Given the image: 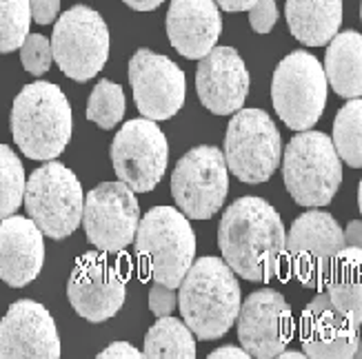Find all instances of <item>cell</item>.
<instances>
[{
  "instance_id": "obj_1",
  "label": "cell",
  "mask_w": 362,
  "mask_h": 359,
  "mask_svg": "<svg viewBox=\"0 0 362 359\" xmlns=\"http://www.w3.org/2000/svg\"><path fill=\"white\" fill-rule=\"evenodd\" d=\"M285 244V224L262 197L235 200L218 226V246L225 262L249 282H269L280 273Z\"/></svg>"
},
{
  "instance_id": "obj_2",
  "label": "cell",
  "mask_w": 362,
  "mask_h": 359,
  "mask_svg": "<svg viewBox=\"0 0 362 359\" xmlns=\"http://www.w3.org/2000/svg\"><path fill=\"white\" fill-rule=\"evenodd\" d=\"M240 304L238 279L220 257L196 260L180 282V313L198 339L223 337L238 320Z\"/></svg>"
},
{
  "instance_id": "obj_3",
  "label": "cell",
  "mask_w": 362,
  "mask_h": 359,
  "mask_svg": "<svg viewBox=\"0 0 362 359\" xmlns=\"http://www.w3.org/2000/svg\"><path fill=\"white\" fill-rule=\"evenodd\" d=\"M11 135L29 160H54L71 140V107L54 83H29L11 107Z\"/></svg>"
},
{
  "instance_id": "obj_4",
  "label": "cell",
  "mask_w": 362,
  "mask_h": 359,
  "mask_svg": "<svg viewBox=\"0 0 362 359\" xmlns=\"http://www.w3.org/2000/svg\"><path fill=\"white\" fill-rule=\"evenodd\" d=\"M136 255L153 282L178 288L196 257V233L187 215L171 207H153L138 224Z\"/></svg>"
},
{
  "instance_id": "obj_5",
  "label": "cell",
  "mask_w": 362,
  "mask_h": 359,
  "mask_svg": "<svg viewBox=\"0 0 362 359\" xmlns=\"http://www.w3.org/2000/svg\"><path fill=\"white\" fill-rule=\"evenodd\" d=\"M282 178L300 207H327L342 184V160L332 138L309 129L293 135L285 149Z\"/></svg>"
},
{
  "instance_id": "obj_6",
  "label": "cell",
  "mask_w": 362,
  "mask_h": 359,
  "mask_svg": "<svg viewBox=\"0 0 362 359\" xmlns=\"http://www.w3.org/2000/svg\"><path fill=\"white\" fill-rule=\"evenodd\" d=\"M27 215L38 224L42 236L65 240L81 226L85 195L74 171L56 160H47L25 184Z\"/></svg>"
},
{
  "instance_id": "obj_7",
  "label": "cell",
  "mask_w": 362,
  "mask_h": 359,
  "mask_svg": "<svg viewBox=\"0 0 362 359\" xmlns=\"http://www.w3.org/2000/svg\"><path fill=\"white\" fill-rule=\"evenodd\" d=\"M327 75L316 56L293 51L280 60L272 80V100L278 118L293 131L316 124L327 104Z\"/></svg>"
},
{
  "instance_id": "obj_8",
  "label": "cell",
  "mask_w": 362,
  "mask_h": 359,
  "mask_svg": "<svg viewBox=\"0 0 362 359\" xmlns=\"http://www.w3.org/2000/svg\"><path fill=\"white\" fill-rule=\"evenodd\" d=\"M282 140L262 109H238L225 135V162L245 184L267 182L280 164Z\"/></svg>"
},
{
  "instance_id": "obj_9",
  "label": "cell",
  "mask_w": 362,
  "mask_h": 359,
  "mask_svg": "<svg viewBox=\"0 0 362 359\" xmlns=\"http://www.w3.org/2000/svg\"><path fill=\"white\" fill-rule=\"evenodd\" d=\"M52 51L60 71L76 83H87L98 75L109 58V29L98 11L76 5L60 16Z\"/></svg>"
},
{
  "instance_id": "obj_10",
  "label": "cell",
  "mask_w": 362,
  "mask_h": 359,
  "mask_svg": "<svg viewBox=\"0 0 362 359\" xmlns=\"http://www.w3.org/2000/svg\"><path fill=\"white\" fill-rule=\"evenodd\" d=\"M229 169L218 147L200 145L187 151L171 176V195L192 220H209L225 205Z\"/></svg>"
},
{
  "instance_id": "obj_11",
  "label": "cell",
  "mask_w": 362,
  "mask_h": 359,
  "mask_svg": "<svg viewBox=\"0 0 362 359\" xmlns=\"http://www.w3.org/2000/svg\"><path fill=\"white\" fill-rule=\"evenodd\" d=\"M347 246L334 215L311 209L296 217L285 244L289 273L307 288L322 291L334 257Z\"/></svg>"
},
{
  "instance_id": "obj_12",
  "label": "cell",
  "mask_w": 362,
  "mask_h": 359,
  "mask_svg": "<svg viewBox=\"0 0 362 359\" xmlns=\"http://www.w3.org/2000/svg\"><path fill=\"white\" fill-rule=\"evenodd\" d=\"M109 153L118 180L136 193H147L165 176L169 145L156 120L136 118L122 124Z\"/></svg>"
},
{
  "instance_id": "obj_13",
  "label": "cell",
  "mask_w": 362,
  "mask_h": 359,
  "mask_svg": "<svg viewBox=\"0 0 362 359\" xmlns=\"http://www.w3.org/2000/svg\"><path fill=\"white\" fill-rule=\"evenodd\" d=\"M127 277L105 251H89L78 257L67 282V298L74 310L87 322L114 317L124 304Z\"/></svg>"
},
{
  "instance_id": "obj_14",
  "label": "cell",
  "mask_w": 362,
  "mask_h": 359,
  "mask_svg": "<svg viewBox=\"0 0 362 359\" xmlns=\"http://www.w3.org/2000/svg\"><path fill=\"white\" fill-rule=\"evenodd\" d=\"M140 224L136 193L124 182H103L91 189L83 207V226L87 240L105 253L127 248Z\"/></svg>"
},
{
  "instance_id": "obj_15",
  "label": "cell",
  "mask_w": 362,
  "mask_h": 359,
  "mask_svg": "<svg viewBox=\"0 0 362 359\" xmlns=\"http://www.w3.org/2000/svg\"><path fill=\"white\" fill-rule=\"evenodd\" d=\"M129 83L143 118L169 120L185 104V73L163 54L138 49L129 60Z\"/></svg>"
},
{
  "instance_id": "obj_16",
  "label": "cell",
  "mask_w": 362,
  "mask_h": 359,
  "mask_svg": "<svg viewBox=\"0 0 362 359\" xmlns=\"http://www.w3.org/2000/svg\"><path fill=\"white\" fill-rule=\"evenodd\" d=\"M293 337L291 306L278 291L262 288L240 304L238 339L249 357H278Z\"/></svg>"
},
{
  "instance_id": "obj_17",
  "label": "cell",
  "mask_w": 362,
  "mask_h": 359,
  "mask_svg": "<svg viewBox=\"0 0 362 359\" xmlns=\"http://www.w3.org/2000/svg\"><path fill=\"white\" fill-rule=\"evenodd\" d=\"M56 322L42 304L18 300L0 322V359H58Z\"/></svg>"
},
{
  "instance_id": "obj_18",
  "label": "cell",
  "mask_w": 362,
  "mask_h": 359,
  "mask_svg": "<svg viewBox=\"0 0 362 359\" xmlns=\"http://www.w3.org/2000/svg\"><path fill=\"white\" fill-rule=\"evenodd\" d=\"M249 71L233 47H214L202 56L196 71L200 102L216 116H231L243 109L249 93Z\"/></svg>"
},
{
  "instance_id": "obj_19",
  "label": "cell",
  "mask_w": 362,
  "mask_h": 359,
  "mask_svg": "<svg viewBox=\"0 0 362 359\" xmlns=\"http://www.w3.org/2000/svg\"><path fill=\"white\" fill-rule=\"evenodd\" d=\"M360 341V324L344 317L329 302L327 293L318 291L300 317V344L313 359H349Z\"/></svg>"
},
{
  "instance_id": "obj_20",
  "label": "cell",
  "mask_w": 362,
  "mask_h": 359,
  "mask_svg": "<svg viewBox=\"0 0 362 359\" xmlns=\"http://www.w3.org/2000/svg\"><path fill=\"white\" fill-rule=\"evenodd\" d=\"M45 264L42 231L31 217L9 215L0 220V279L21 288L40 275Z\"/></svg>"
},
{
  "instance_id": "obj_21",
  "label": "cell",
  "mask_w": 362,
  "mask_h": 359,
  "mask_svg": "<svg viewBox=\"0 0 362 359\" xmlns=\"http://www.w3.org/2000/svg\"><path fill=\"white\" fill-rule=\"evenodd\" d=\"M223 31L216 0H171L167 9V36L176 51L189 60L207 56Z\"/></svg>"
},
{
  "instance_id": "obj_22",
  "label": "cell",
  "mask_w": 362,
  "mask_h": 359,
  "mask_svg": "<svg viewBox=\"0 0 362 359\" xmlns=\"http://www.w3.org/2000/svg\"><path fill=\"white\" fill-rule=\"evenodd\" d=\"M287 25L296 40L322 47L342 25V0H287Z\"/></svg>"
},
{
  "instance_id": "obj_23",
  "label": "cell",
  "mask_w": 362,
  "mask_h": 359,
  "mask_svg": "<svg viewBox=\"0 0 362 359\" xmlns=\"http://www.w3.org/2000/svg\"><path fill=\"white\" fill-rule=\"evenodd\" d=\"M322 291L336 310L351 322L362 324V248H342L334 257Z\"/></svg>"
},
{
  "instance_id": "obj_24",
  "label": "cell",
  "mask_w": 362,
  "mask_h": 359,
  "mask_svg": "<svg viewBox=\"0 0 362 359\" xmlns=\"http://www.w3.org/2000/svg\"><path fill=\"white\" fill-rule=\"evenodd\" d=\"M325 75L342 98L362 96V34L342 31L327 42Z\"/></svg>"
},
{
  "instance_id": "obj_25",
  "label": "cell",
  "mask_w": 362,
  "mask_h": 359,
  "mask_svg": "<svg viewBox=\"0 0 362 359\" xmlns=\"http://www.w3.org/2000/svg\"><path fill=\"white\" fill-rule=\"evenodd\" d=\"M147 359H194L196 357V339L192 329L176 317H160L145 335Z\"/></svg>"
},
{
  "instance_id": "obj_26",
  "label": "cell",
  "mask_w": 362,
  "mask_h": 359,
  "mask_svg": "<svg viewBox=\"0 0 362 359\" xmlns=\"http://www.w3.org/2000/svg\"><path fill=\"white\" fill-rule=\"evenodd\" d=\"M332 142L342 162L354 169H362V100L349 98L336 120H334V138Z\"/></svg>"
},
{
  "instance_id": "obj_27",
  "label": "cell",
  "mask_w": 362,
  "mask_h": 359,
  "mask_svg": "<svg viewBox=\"0 0 362 359\" xmlns=\"http://www.w3.org/2000/svg\"><path fill=\"white\" fill-rule=\"evenodd\" d=\"M25 169L7 145H0V220L13 215L25 197Z\"/></svg>"
},
{
  "instance_id": "obj_28",
  "label": "cell",
  "mask_w": 362,
  "mask_h": 359,
  "mask_svg": "<svg viewBox=\"0 0 362 359\" xmlns=\"http://www.w3.org/2000/svg\"><path fill=\"white\" fill-rule=\"evenodd\" d=\"M124 116V91L112 80H100L93 87L87 102V118L96 122L100 129L109 131Z\"/></svg>"
},
{
  "instance_id": "obj_29",
  "label": "cell",
  "mask_w": 362,
  "mask_h": 359,
  "mask_svg": "<svg viewBox=\"0 0 362 359\" xmlns=\"http://www.w3.org/2000/svg\"><path fill=\"white\" fill-rule=\"evenodd\" d=\"M29 0H0V54L21 49V44L29 36Z\"/></svg>"
},
{
  "instance_id": "obj_30",
  "label": "cell",
  "mask_w": 362,
  "mask_h": 359,
  "mask_svg": "<svg viewBox=\"0 0 362 359\" xmlns=\"http://www.w3.org/2000/svg\"><path fill=\"white\" fill-rule=\"evenodd\" d=\"M21 62L31 75L47 73L54 62L52 40H47L40 34H29L21 44Z\"/></svg>"
},
{
  "instance_id": "obj_31",
  "label": "cell",
  "mask_w": 362,
  "mask_h": 359,
  "mask_svg": "<svg viewBox=\"0 0 362 359\" xmlns=\"http://www.w3.org/2000/svg\"><path fill=\"white\" fill-rule=\"evenodd\" d=\"M278 20L276 0H256L254 7L249 9V23L256 34H269Z\"/></svg>"
},
{
  "instance_id": "obj_32",
  "label": "cell",
  "mask_w": 362,
  "mask_h": 359,
  "mask_svg": "<svg viewBox=\"0 0 362 359\" xmlns=\"http://www.w3.org/2000/svg\"><path fill=\"white\" fill-rule=\"evenodd\" d=\"M176 304H178V293H176V288L158 284V282L151 286V291H149V308H151V313L156 317L171 315V313H174Z\"/></svg>"
},
{
  "instance_id": "obj_33",
  "label": "cell",
  "mask_w": 362,
  "mask_h": 359,
  "mask_svg": "<svg viewBox=\"0 0 362 359\" xmlns=\"http://www.w3.org/2000/svg\"><path fill=\"white\" fill-rule=\"evenodd\" d=\"M31 20L38 25H52L60 11V0H29Z\"/></svg>"
},
{
  "instance_id": "obj_34",
  "label": "cell",
  "mask_w": 362,
  "mask_h": 359,
  "mask_svg": "<svg viewBox=\"0 0 362 359\" xmlns=\"http://www.w3.org/2000/svg\"><path fill=\"white\" fill-rule=\"evenodd\" d=\"M98 357L100 359H138V357H143V353L136 351L127 341H114V344L107 346Z\"/></svg>"
},
{
  "instance_id": "obj_35",
  "label": "cell",
  "mask_w": 362,
  "mask_h": 359,
  "mask_svg": "<svg viewBox=\"0 0 362 359\" xmlns=\"http://www.w3.org/2000/svg\"><path fill=\"white\" fill-rule=\"evenodd\" d=\"M342 233H344V244H347V246H356V248H362V220L349 222V226L344 229Z\"/></svg>"
},
{
  "instance_id": "obj_36",
  "label": "cell",
  "mask_w": 362,
  "mask_h": 359,
  "mask_svg": "<svg viewBox=\"0 0 362 359\" xmlns=\"http://www.w3.org/2000/svg\"><path fill=\"white\" fill-rule=\"evenodd\" d=\"M249 353L238 346H223L209 355V359H247Z\"/></svg>"
},
{
  "instance_id": "obj_37",
  "label": "cell",
  "mask_w": 362,
  "mask_h": 359,
  "mask_svg": "<svg viewBox=\"0 0 362 359\" xmlns=\"http://www.w3.org/2000/svg\"><path fill=\"white\" fill-rule=\"evenodd\" d=\"M220 9H225L229 13H235V11H249L254 7L256 0H216Z\"/></svg>"
},
{
  "instance_id": "obj_38",
  "label": "cell",
  "mask_w": 362,
  "mask_h": 359,
  "mask_svg": "<svg viewBox=\"0 0 362 359\" xmlns=\"http://www.w3.org/2000/svg\"><path fill=\"white\" fill-rule=\"evenodd\" d=\"M122 3L136 11H151L156 7H160L165 0H122Z\"/></svg>"
},
{
  "instance_id": "obj_39",
  "label": "cell",
  "mask_w": 362,
  "mask_h": 359,
  "mask_svg": "<svg viewBox=\"0 0 362 359\" xmlns=\"http://www.w3.org/2000/svg\"><path fill=\"white\" fill-rule=\"evenodd\" d=\"M278 357H282V359H303V357H307L305 353H285V351H282Z\"/></svg>"
},
{
  "instance_id": "obj_40",
  "label": "cell",
  "mask_w": 362,
  "mask_h": 359,
  "mask_svg": "<svg viewBox=\"0 0 362 359\" xmlns=\"http://www.w3.org/2000/svg\"><path fill=\"white\" fill-rule=\"evenodd\" d=\"M358 207H360V213H362V180H360V186H358Z\"/></svg>"
},
{
  "instance_id": "obj_41",
  "label": "cell",
  "mask_w": 362,
  "mask_h": 359,
  "mask_svg": "<svg viewBox=\"0 0 362 359\" xmlns=\"http://www.w3.org/2000/svg\"><path fill=\"white\" fill-rule=\"evenodd\" d=\"M354 357H362V341H358V348H356V355Z\"/></svg>"
},
{
  "instance_id": "obj_42",
  "label": "cell",
  "mask_w": 362,
  "mask_h": 359,
  "mask_svg": "<svg viewBox=\"0 0 362 359\" xmlns=\"http://www.w3.org/2000/svg\"><path fill=\"white\" fill-rule=\"evenodd\" d=\"M360 18H362V5H360Z\"/></svg>"
}]
</instances>
